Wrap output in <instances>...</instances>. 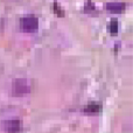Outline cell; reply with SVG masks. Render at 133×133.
Wrapping results in <instances>:
<instances>
[{
  "mask_svg": "<svg viewBox=\"0 0 133 133\" xmlns=\"http://www.w3.org/2000/svg\"><path fill=\"white\" fill-rule=\"evenodd\" d=\"M12 90H13V94L15 96H25L30 92L32 84L26 78H18L14 81L13 85H12Z\"/></svg>",
  "mask_w": 133,
  "mask_h": 133,
  "instance_id": "obj_1",
  "label": "cell"
},
{
  "mask_svg": "<svg viewBox=\"0 0 133 133\" xmlns=\"http://www.w3.org/2000/svg\"><path fill=\"white\" fill-rule=\"evenodd\" d=\"M20 26L22 30L27 33H34L39 28V20L33 14H27L20 20Z\"/></svg>",
  "mask_w": 133,
  "mask_h": 133,
  "instance_id": "obj_2",
  "label": "cell"
},
{
  "mask_svg": "<svg viewBox=\"0 0 133 133\" xmlns=\"http://www.w3.org/2000/svg\"><path fill=\"white\" fill-rule=\"evenodd\" d=\"M2 129L6 133H20L22 125H21V120L19 118H11V119H6L2 123Z\"/></svg>",
  "mask_w": 133,
  "mask_h": 133,
  "instance_id": "obj_3",
  "label": "cell"
},
{
  "mask_svg": "<svg viewBox=\"0 0 133 133\" xmlns=\"http://www.w3.org/2000/svg\"><path fill=\"white\" fill-rule=\"evenodd\" d=\"M105 8L111 13H122L126 8V5L123 2H108L105 5Z\"/></svg>",
  "mask_w": 133,
  "mask_h": 133,
  "instance_id": "obj_4",
  "label": "cell"
},
{
  "mask_svg": "<svg viewBox=\"0 0 133 133\" xmlns=\"http://www.w3.org/2000/svg\"><path fill=\"white\" fill-rule=\"evenodd\" d=\"M101 110H102V105L101 104H96V103L89 104V105H87L83 109V111L87 113H98Z\"/></svg>",
  "mask_w": 133,
  "mask_h": 133,
  "instance_id": "obj_5",
  "label": "cell"
},
{
  "mask_svg": "<svg viewBox=\"0 0 133 133\" xmlns=\"http://www.w3.org/2000/svg\"><path fill=\"white\" fill-rule=\"evenodd\" d=\"M109 32L111 34H117L118 32V21L116 19L110 21V25H109Z\"/></svg>",
  "mask_w": 133,
  "mask_h": 133,
  "instance_id": "obj_6",
  "label": "cell"
},
{
  "mask_svg": "<svg viewBox=\"0 0 133 133\" xmlns=\"http://www.w3.org/2000/svg\"><path fill=\"white\" fill-rule=\"evenodd\" d=\"M95 5L92 4L91 0H88L87 4H85V12H91V11H95Z\"/></svg>",
  "mask_w": 133,
  "mask_h": 133,
  "instance_id": "obj_7",
  "label": "cell"
},
{
  "mask_svg": "<svg viewBox=\"0 0 133 133\" xmlns=\"http://www.w3.org/2000/svg\"><path fill=\"white\" fill-rule=\"evenodd\" d=\"M54 7H55V12H56V14H57V15L63 16V14H64V13H63V11L61 9V7H58V5L56 4V2L54 4Z\"/></svg>",
  "mask_w": 133,
  "mask_h": 133,
  "instance_id": "obj_8",
  "label": "cell"
}]
</instances>
